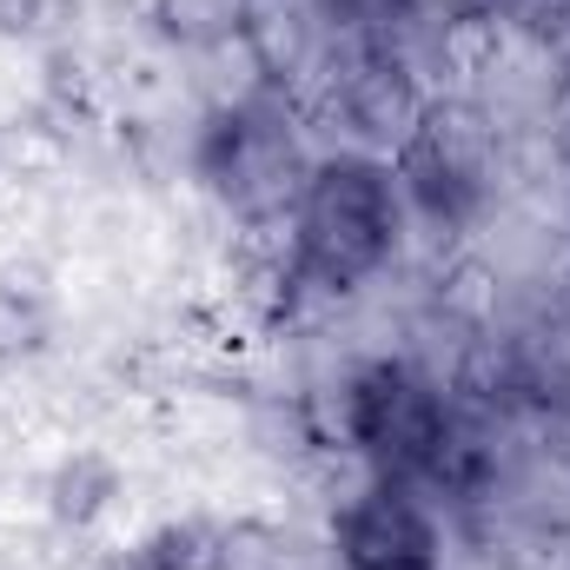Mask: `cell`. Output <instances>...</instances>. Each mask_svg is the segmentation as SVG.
Segmentation results:
<instances>
[{
  "label": "cell",
  "mask_w": 570,
  "mask_h": 570,
  "mask_svg": "<svg viewBox=\"0 0 570 570\" xmlns=\"http://www.w3.org/2000/svg\"><path fill=\"white\" fill-rule=\"evenodd\" d=\"M405 239V193L379 153L312 159L292 219H285V279L325 298H345L392 266Z\"/></svg>",
  "instance_id": "1"
},
{
  "label": "cell",
  "mask_w": 570,
  "mask_h": 570,
  "mask_svg": "<svg viewBox=\"0 0 570 570\" xmlns=\"http://www.w3.org/2000/svg\"><path fill=\"white\" fill-rule=\"evenodd\" d=\"M338 431L345 444L365 458L372 478H392V484H444L451 471V412H444V392L431 385L425 372L399 365V358H372L352 372L345 399H338Z\"/></svg>",
  "instance_id": "2"
},
{
  "label": "cell",
  "mask_w": 570,
  "mask_h": 570,
  "mask_svg": "<svg viewBox=\"0 0 570 570\" xmlns=\"http://www.w3.org/2000/svg\"><path fill=\"white\" fill-rule=\"evenodd\" d=\"M193 173H199V186H206L233 219L273 226V219H292V199H298L312 159L298 153V134H292L285 100L246 94V100L219 107V114L199 127Z\"/></svg>",
  "instance_id": "3"
},
{
  "label": "cell",
  "mask_w": 570,
  "mask_h": 570,
  "mask_svg": "<svg viewBox=\"0 0 570 570\" xmlns=\"http://www.w3.org/2000/svg\"><path fill=\"white\" fill-rule=\"evenodd\" d=\"M392 173H399L405 213H419L438 233H458L491 199V127H484V114L464 100H425L412 114V127L399 134Z\"/></svg>",
  "instance_id": "4"
},
{
  "label": "cell",
  "mask_w": 570,
  "mask_h": 570,
  "mask_svg": "<svg viewBox=\"0 0 570 570\" xmlns=\"http://www.w3.org/2000/svg\"><path fill=\"white\" fill-rule=\"evenodd\" d=\"M332 551L345 570H444V531L419 484L365 478L332 518Z\"/></svg>",
  "instance_id": "5"
},
{
  "label": "cell",
  "mask_w": 570,
  "mask_h": 570,
  "mask_svg": "<svg viewBox=\"0 0 570 570\" xmlns=\"http://www.w3.org/2000/svg\"><path fill=\"white\" fill-rule=\"evenodd\" d=\"M120 498H127V471H120L107 451H94V444L67 451V458L53 464V478H47V518H53L60 531H94Z\"/></svg>",
  "instance_id": "6"
},
{
  "label": "cell",
  "mask_w": 570,
  "mask_h": 570,
  "mask_svg": "<svg viewBox=\"0 0 570 570\" xmlns=\"http://www.w3.org/2000/svg\"><path fill=\"white\" fill-rule=\"evenodd\" d=\"M318 13H325V27L332 33H345L352 47H392V33L419 13V0H318Z\"/></svg>",
  "instance_id": "7"
},
{
  "label": "cell",
  "mask_w": 570,
  "mask_h": 570,
  "mask_svg": "<svg viewBox=\"0 0 570 570\" xmlns=\"http://www.w3.org/2000/svg\"><path fill=\"white\" fill-rule=\"evenodd\" d=\"M159 33L179 40V47H219L239 33V7L233 0H159L153 7Z\"/></svg>",
  "instance_id": "8"
},
{
  "label": "cell",
  "mask_w": 570,
  "mask_h": 570,
  "mask_svg": "<svg viewBox=\"0 0 570 570\" xmlns=\"http://www.w3.org/2000/svg\"><path fill=\"white\" fill-rule=\"evenodd\" d=\"M80 27V0H0V40L20 47H60Z\"/></svg>",
  "instance_id": "9"
},
{
  "label": "cell",
  "mask_w": 570,
  "mask_h": 570,
  "mask_svg": "<svg viewBox=\"0 0 570 570\" xmlns=\"http://www.w3.org/2000/svg\"><path fill=\"white\" fill-rule=\"evenodd\" d=\"M47 338H53V318H47L40 292L0 285V372L20 365V358H33V352H47Z\"/></svg>",
  "instance_id": "10"
},
{
  "label": "cell",
  "mask_w": 570,
  "mask_h": 570,
  "mask_svg": "<svg viewBox=\"0 0 570 570\" xmlns=\"http://www.w3.org/2000/svg\"><path fill=\"white\" fill-rule=\"evenodd\" d=\"M107 570H159V558H153L146 544H134V551H120V558H114Z\"/></svg>",
  "instance_id": "11"
}]
</instances>
